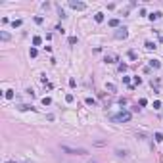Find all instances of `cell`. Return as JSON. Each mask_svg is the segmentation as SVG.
Returning a JSON list of instances; mask_svg holds the SVG:
<instances>
[{
	"instance_id": "1",
	"label": "cell",
	"mask_w": 163,
	"mask_h": 163,
	"mask_svg": "<svg viewBox=\"0 0 163 163\" xmlns=\"http://www.w3.org/2000/svg\"><path fill=\"white\" fill-rule=\"evenodd\" d=\"M111 121H115V123H129L131 119H133V115H131V111H119V113H115V115H111Z\"/></svg>"
},
{
	"instance_id": "2",
	"label": "cell",
	"mask_w": 163,
	"mask_h": 163,
	"mask_svg": "<svg viewBox=\"0 0 163 163\" xmlns=\"http://www.w3.org/2000/svg\"><path fill=\"white\" fill-rule=\"evenodd\" d=\"M61 150H63L65 154H71V156H84V154H86L84 148H69V146H61Z\"/></svg>"
},
{
	"instance_id": "3",
	"label": "cell",
	"mask_w": 163,
	"mask_h": 163,
	"mask_svg": "<svg viewBox=\"0 0 163 163\" xmlns=\"http://www.w3.org/2000/svg\"><path fill=\"white\" fill-rule=\"evenodd\" d=\"M129 37V31H127V27H121V29H117V33H115V38H127Z\"/></svg>"
},
{
	"instance_id": "4",
	"label": "cell",
	"mask_w": 163,
	"mask_h": 163,
	"mask_svg": "<svg viewBox=\"0 0 163 163\" xmlns=\"http://www.w3.org/2000/svg\"><path fill=\"white\" fill-rule=\"evenodd\" d=\"M69 6L73 8V10H79V12H81V10H84V8H86V4H82V2H75V0H71V2H69Z\"/></svg>"
},
{
	"instance_id": "5",
	"label": "cell",
	"mask_w": 163,
	"mask_h": 163,
	"mask_svg": "<svg viewBox=\"0 0 163 163\" xmlns=\"http://www.w3.org/2000/svg\"><path fill=\"white\" fill-rule=\"evenodd\" d=\"M148 65H150V67H156V69H159V67H161V61H159V59H150Z\"/></svg>"
},
{
	"instance_id": "6",
	"label": "cell",
	"mask_w": 163,
	"mask_h": 163,
	"mask_svg": "<svg viewBox=\"0 0 163 163\" xmlns=\"http://www.w3.org/2000/svg\"><path fill=\"white\" fill-rule=\"evenodd\" d=\"M148 17L152 19V21H157V19L161 17V12H154V14H152V15H148Z\"/></svg>"
},
{
	"instance_id": "7",
	"label": "cell",
	"mask_w": 163,
	"mask_h": 163,
	"mask_svg": "<svg viewBox=\"0 0 163 163\" xmlns=\"http://www.w3.org/2000/svg\"><path fill=\"white\" fill-rule=\"evenodd\" d=\"M94 21H96V23H102V21H104V14H102V12H98V14L94 15Z\"/></svg>"
},
{
	"instance_id": "8",
	"label": "cell",
	"mask_w": 163,
	"mask_h": 163,
	"mask_svg": "<svg viewBox=\"0 0 163 163\" xmlns=\"http://www.w3.org/2000/svg\"><path fill=\"white\" fill-rule=\"evenodd\" d=\"M144 48H146V50H150V52H152V50H156L157 46L154 44V42H150V40H148V42H146V44H144Z\"/></svg>"
},
{
	"instance_id": "9",
	"label": "cell",
	"mask_w": 163,
	"mask_h": 163,
	"mask_svg": "<svg viewBox=\"0 0 163 163\" xmlns=\"http://www.w3.org/2000/svg\"><path fill=\"white\" fill-rule=\"evenodd\" d=\"M117 61V56H106V63H113Z\"/></svg>"
},
{
	"instance_id": "10",
	"label": "cell",
	"mask_w": 163,
	"mask_h": 163,
	"mask_svg": "<svg viewBox=\"0 0 163 163\" xmlns=\"http://www.w3.org/2000/svg\"><path fill=\"white\" fill-rule=\"evenodd\" d=\"M154 138H156V142H163V134L161 133H156V134H154Z\"/></svg>"
},
{
	"instance_id": "11",
	"label": "cell",
	"mask_w": 163,
	"mask_h": 163,
	"mask_svg": "<svg viewBox=\"0 0 163 163\" xmlns=\"http://www.w3.org/2000/svg\"><path fill=\"white\" fill-rule=\"evenodd\" d=\"M40 42H42V38H40V37H33V44H35V46H38Z\"/></svg>"
},
{
	"instance_id": "12",
	"label": "cell",
	"mask_w": 163,
	"mask_h": 163,
	"mask_svg": "<svg viewBox=\"0 0 163 163\" xmlns=\"http://www.w3.org/2000/svg\"><path fill=\"white\" fill-rule=\"evenodd\" d=\"M109 27H119V19H109Z\"/></svg>"
},
{
	"instance_id": "13",
	"label": "cell",
	"mask_w": 163,
	"mask_h": 163,
	"mask_svg": "<svg viewBox=\"0 0 163 163\" xmlns=\"http://www.w3.org/2000/svg\"><path fill=\"white\" fill-rule=\"evenodd\" d=\"M29 56H31V58H37V48H31V50H29Z\"/></svg>"
},
{
	"instance_id": "14",
	"label": "cell",
	"mask_w": 163,
	"mask_h": 163,
	"mask_svg": "<svg viewBox=\"0 0 163 163\" xmlns=\"http://www.w3.org/2000/svg\"><path fill=\"white\" fill-rule=\"evenodd\" d=\"M6 98L12 100V98H14V90H6Z\"/></svg>"
},
{
	"instance_id": "15",
	"label": "cell",
	"mask_w": 163,
	"mask_h": 163,
	"mask_svg": "<svg viewBox=\"0 0 163 163\" xmlns=\"http://www.w3.org/2000/svg\"><path fill=\"white\" fill-rule=\"evenodd\" d=\"M86 104L88 106H96V100H94V98H86Z\"/></svg>"
},
{
	"instance_id": "16",
	"label": "cell",
	"mask_w": 163,
	"mask_h": 163,
	"mask_svg": "<svg viewBox=\"0 0 163 163\" xmlns=\"http://www.w3.org/2000/svg\"><path fill=\"white\" fill-rule=\"evenodd\" d=\"M42 104H44V106H50V104H52V100H50V98H42Z\"/></svg>"
},
{
	"instance_id": "17",
	"label": "cell",
	"mask_w": 163,
	"mask_h": 163,
	"mask_svg": "<svg viewBox=\"0 0 163 163\" xmlns=\"http://www.w3.org/2000/svg\"><path fill=\"white\" fill-rule=\"evenodd\" d=\"M0 37H2V40H10V35H8V33H0Z\"/></svg>"
},
{
	"instance_id": "18",
	"label": "cell",
	"mask_w": 163,
	"mask_h": 163,
	"mask_svg": "<svg viewBox=\"0 0 163 163\" xmlns=\"http://www.w3.org/2000/svg\"><path fill=\"white\" fill-rule=\"evenodd\" d=\"M65 100H67V102H69V104H71V102H73V100H75V96H73V94H67V96H65Z\"/></svg>"
},
{
	"instance_id": "19",
	"label": "cell",
	"mask_w": 163,
	"mask_h": 163,
	"mask_svg": "<svg viewBox=\"0 0 163 163\" xmlns=\"http://www.w3.org/2000/svg\"><path fill=\"white\" fill-rule=\"evenodd\" d=\"M12 25H14V27H19V25H21V19H15V21H12Z\"/></svg>"
},
{
	"instance_id": "20",
	"label": "cell",
	"mask_w": 163,
	"mask_h": 163,
	"mask_svg": "<svg viewBox=\"0 0 163 163\" xmlns=\"http://www.w3.org/2000/svg\"><path fill=\"white\" fill-rule=\"evenodd\" d=\"M108 90H109V92H115V84H111V82H109V84H108Z\"/></svg>"
},
{
	"instance_id": "21",
	"label": "cell",
	"mask_w": 163,
	"mask_h": 163,
	"mask_svg": "<svg viewBox=\"0 0 163 163\" xmlns=\"http://www.w3.org/2000/svg\"><path fill=\"white\" fill-rule=\"evenodd\" d=\"M69 44H77V37H71V38H69Z\"/></svg>"
},
{
	"instance_id": "22",
	"label": "cell",
	"mask_w": 163,
	"mask_h": 163,
	"mask_svg": "<svg viewBox=\"0 0 163 163\" xmlns=\"http://www.w3.org/2000/svg\"><path fill=\"white\" fill-rule=\"evenodd\" d=\"M119 71H121V73H123V71H127V65H125V63H121V65H119Z\"/></svg>"
},
{
	"instance_id": "23",
	"label": "cell",
	"mask_w": 163,
	"mask_h": 163,
	"mask_svg": "<svg viewBox=\"0 0 163 163\" xmlns=\"http://www.w3.org/2000/svg\"><path fill=\"white\" fill-rule=\"evenodd\" d=\"M88 163H96V161H88Z\"/></svg>"
},
{
	"instance_id": "24",
	"label": "cell",
	"mask_w": 163,
	"mask_h": 163,
	"mask_svg": "<svg viewBox=\"0 0 163 163\" xmlns=\"http://www.w3.org/2000/svg\"><path fill=\"white\" fill-rule=\"evenodd\" d=\"M6 163H14V161H6Z\"/></svg>"
}]
</instances>
